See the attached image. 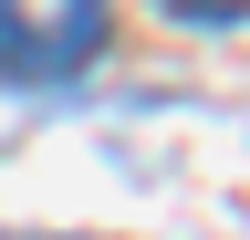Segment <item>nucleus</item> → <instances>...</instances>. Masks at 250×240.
Returning a JSON list of instances; mask_svg holds the SVG:
<instances>
[{"mask_svg": "<svg viewBox=\"0 0 250 240\" xmlns=\"http://www.w3.org/2000/svg\"><path fill=\"white\" fill-rule=\"evenodd\" d=\"M104 52V0H0V73L62 84Z\"/></svg>", "mask_w": 250, "mask_h": 240, "instance_id": "f257e3e1", "label": "nucleus"}, {"mask_svg": "<svg viewBox=\"0 0 250 240\" xmlns=\"http://www.w3.org/2000/svg\"><path fill=\"white\" fill-rule=\"evenodd\" d=\"M156 11H167L177 32H240V21H250V0H156Z\"/></svg>", "mask_w": 250, "mask_h": 240, "instance_id": "f03ea898", "label": "nucleus"}]
</instances>
